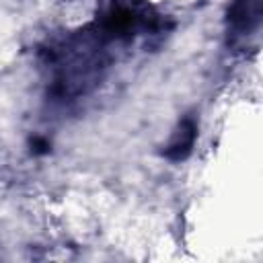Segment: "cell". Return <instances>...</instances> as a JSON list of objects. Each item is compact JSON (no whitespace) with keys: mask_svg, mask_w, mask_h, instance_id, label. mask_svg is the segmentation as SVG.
Wrapping results in <instances>:
<instances>
[{"mask_svg":"<svg viewBox=\"0 0 263 263\" xmlns=\"http://www.w3.org/2000/svg\"><path fill=\"white\" fill-rule=\"evenodd\" d=\"M195 138H197V123L191 115H187L179 127L175 129L171 142L164 146V156L173 162H179V160H185L189 154H191V148L195 144Z\"/></svg>","mask_w":263,"mask_h":263,"instance_id":"7a4b0ae2","label":"cell"},{"mask_svg":"<svg viewBox=\"0 0 263 263\" xmlns=\"http://www.w3.org/2000/svg\"><path fill=\"white\" fill-rule=\"evenodd\" d=\"M261 0H234L228 10V35L232 39L251 35L259 25Z\"/></svg>","mask_w":263,"mask_h":263,"instance_id":"6da1fadb","label":"cell"},{"mask_svg":"<svg viewBox=\"0 0 263 263\" xmlns=\"http://www.w3.org/2000/svg\"><path fill=\"white\" fill-rule=\"evenodd\" d=\"M29 146H31V152L35 154V156H39V154H47L49 152V142L45 140V138H41V136H35V138H31L29 140Z\"/></svg>","mask_w":263,"mask_h":263,"instance_id":"3957f363","label":"cell"}]
</instances>
